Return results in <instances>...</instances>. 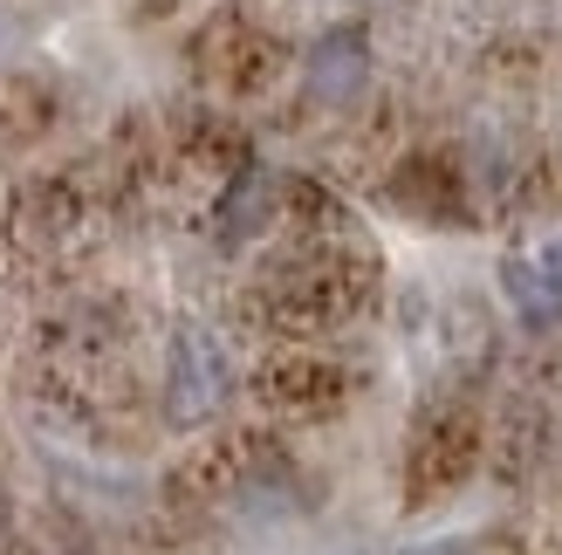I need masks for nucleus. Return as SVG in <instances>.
Returning <instances> with one entry per match:
<instances>
[{"label": "nucleus", "mask_w": 562, "mask_h": 555, "mask_svg": "<svg viewBox=\"0 0 562 555\" xmlns=\"http://www.w3.org/2000/svg\"><path fill=\"white\" fill-rule=\"evenodd\" d=\"M234 392L227 350L213 343V329H179L172 337V364H165V411L172 426H206Z\"/></svg>", "instance_id": "1"}, {"label": "nucleus", "mask_w": 562, "mask_h": 555, "mask_svg": "<svg viewBox=\"0 0 562 555\" xmlns=\"http://www.w3.org/2000/svg\"><path fill=\"white\" fill-rule=\"evenodd\" d=\"M302 76H308V97L316 103L344 110L371 90V42H363L357 27H329V35H316V48H308Z\"/></svg>", "instance_id": "2"}, {"label": "nucleus", "mask_w": 562, "mask_h": 555, "mask_svg": "<svg viewBox=\"0 0 562 555\" xmlns=\"http://www.w3.org/2000/svg\"><path fill=\"white\" fill-rule=\"evenodd\" d=\"M501 288H508V302L521 309V322H536V329L562 316V288L549 282V268L536 254H508V261H501Z\"/></svg>", "instance_id": "3"}, {"label": "nucleus", "mask_w": 562, "mask_h": 555, "mask_svg": "<svg viewBox=\"0 0 562 555\" xmlns=\"http://www.w3.org/2000/svg\"><path fill=\"white\" fill-rule=\"evenodd\" d=\"M261 219H268V179L255 172V179H240V185H234L227 213H220V234H227V240H240L247 227H261Z\"/></svg>", "instance_id": "4"}, {"label": "nucleus", "mask_w": 562, "mask_h": 555, "mask_svg": "<svg viewBox=\"0 0 562 555\" xmlns=\"http://www.w3.org/2000/svg\"><path fill=\"white\" fill-rule=\"evenodd\" d=\"M536 261H542V268H549V282H555V288H562V240H555V247H542V254H536Z\"/></svg>", "instance_id": "5"}, {"label": "nucleus", "mask_w": 562, "mask_h": 555, "mask_svg": "<svg viewBox=\"0 0 562 555\" xmlns=\"http://www.w3.org/2000/svg\"><path fill=\"white\" fill-rule=\"evenodd\" d=\"M8 48H14V14L0 8V63H8Z\"/></svg>", "instance_id": "6"}]
</instances>
